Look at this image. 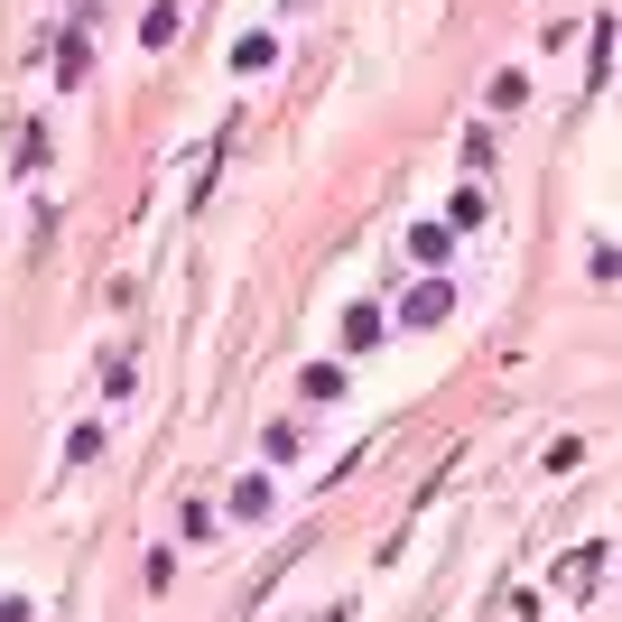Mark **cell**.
Returning <instances> with one entry per match:
<instances>
[{
  "label": "cell",
  "mask_w": 622,
  "mask_h": 622,
  "mask_svg": "<svg viewBox=\"0 0 622 622\" xmlns=\"http://www.w3.org/2000/svg\"><path fill=\"white\" fill-rule=\"evenodd\" d=\"M447 307H455V289H447V279H428V289L409 298V325H437V317H447Z\"/></svg>",
  "instance_id": "cell-1"
},
{
  "label": "cell",
  "mask_w": 622,
  "mask_h": 622,
  "mask_svg": "<svg viewBox=\"0 0 622 622\" xmlns=\"http://www.w3.org/2000/svg\"><path fill=\"white\" fill-rule=\"evenodd\" d=\"M344 344H353V353L381 344V307H353V317H344Z\"/></svg>",
  "instance_id": "cell-2"
},
{
  "label": "cell",
  "mask_w": 622,
  "mask_h": 622,
  "mask_svg": "<svg viewBox=\"0 0 622 622\" xmlns=\"http://www.w3.org/2000/svg\"><path fill=\"white\" fill-rule=\"evenodd\" d=\"M409 251H419V261L437 270V261H447V223H419V232H409Z\"/></svg>",
  "instance_id": "cell-3"
}]
</instances>
